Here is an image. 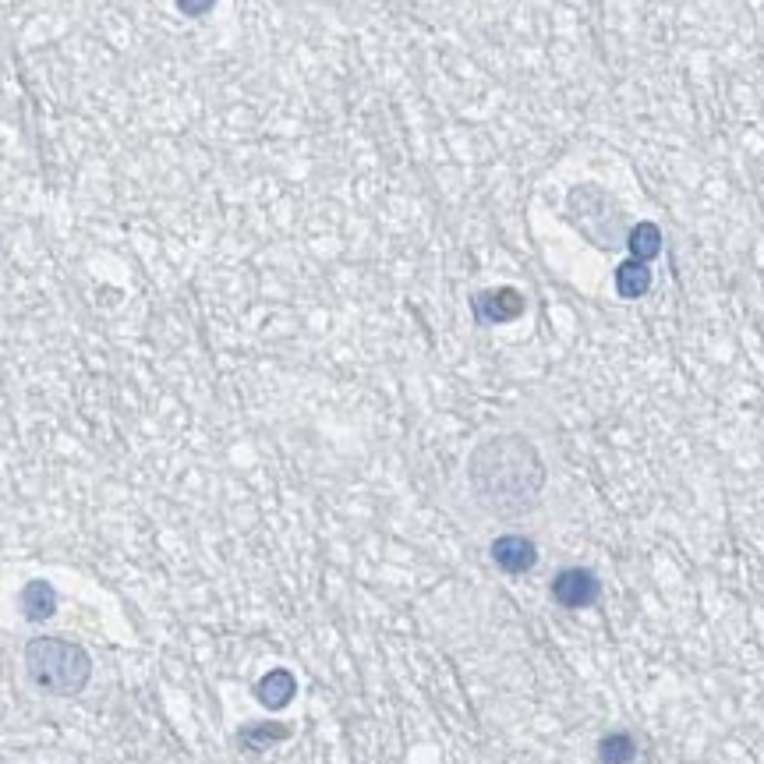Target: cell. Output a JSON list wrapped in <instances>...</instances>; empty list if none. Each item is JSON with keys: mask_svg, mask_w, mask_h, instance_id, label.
Here are the masks:
<instances>
[{"mask_svg": "<svg viewBox=\"0 0 764 764\" xmlns=\"http://www.w3.org/2000/svg\"><path fill=\"white\" fill-rule=\"evenodd\" d=\"M467 482L474 499L496 517H524L545 492V460L538 446L520 432L489 436L467 460Z\"/></svg>", "mask_w": 764, "mask_h": 764, "instance_id": "cell-1", "label": "cell"}, {"mask_svg": "<svg viewBox=\"0 0 764 764\" xmlns=\"http://www.w3.org/2000/svg\"><path fill=\"white\" fill-rule=\"evenodd\" d=\"M25 673L46 694L75 697L89 687L92 658L64 637H32L25 644Z\"/></svg>", "mask_w": 764, "mask_h": 764, "instance_id": "cell-2", "label": "cell"}, {"mask_svg": "<svg viewBox=\"0 0 764 764\" xmlns=\"http://www.w3.org/2000/svg\"><path fill=\"white\" fill-rule=\"evenodd\" d=\"M566 216L602 252H616L627 245V209L602 184H577L566 195Z\"/></svg>", "mask_w": 764, "mask_h": 764, "instance_id": "cell-3", "label": "cell"}, {"mask_svg": "<svg viewBox=\"0 0 764 764\" xmlns=\"http://www.w3.org/2000/svg\"><path fill=\"white\" fill-rule=\"evenodd\" d=\"M552 598H556L563 609H588L602 598V584L598 577L588 570V566H566L552 577Z\"/></svg>", "mask_w": 764, "mask_h": 764, "instance_id": "cell-4", "label": "cell"}, {"mask_svg": "<svg viewBox=\"0 0 764 764\" xmlns=\"http://www.w3.org/2000/svg\"><path fill=\"white\" fill-rule=\"evenodd\" d=\"M471 308H474V319L478 322H510L524 312V294L513 291V287H496V291H482L471 298Z\"/></svg>", "mask_w": 764, "mask_h": 764, "instance_id": "cell-5", "label": "cell"}, {"mask_svg": "<svg viewBox=\"0 0 764 764\" xmlns=\"http://www.w3.org/2000/svg\"><path fill=\"white\" fill-rule=\"evenodd\" d=\"M492 563L503 573H528L538 563V549L528 535H499L492 542Z\"/></svg>", "mask_w": 764, "mask_h": 764, "instance_id": "cell-6", "label": "cell"}, {"mask_svg": "<svg viewBox=\"0 0 764 764\" xmlns=\"http://www.w3.org/2000/svg\"><path fill=\"white\" fill-rule=\"evenodd\" d=\"M294 694H298V680H294V673H287V669H273V673H266L255 683V697H259V704L269 711L287 708V704L294 701Z\"/></svg>", "mask_w": 764, "mask_h": 764, "instance_id": "cell-7", "label": "cell"}, {"mask_svg": "<svg viewBox=\"0 0 764 764\" xmlns=\"http://www.w3.org/2000/svg\"><path fill=\"white\" fill-rule=\"evenodd\" d=\"M22 612L32 623H43L57 612V591L46 581H29L22 588Z\"/></svg>", "mask_w": 764, "mask_h": 764, "instance_id": "cell-8", "label": "cell"}, {"mask_svg": "<svg viewBox=\"0 0 764 764\" xmlns=\"http://www.w3.org/2000/svg\"><path fill=\"white\" fill-rule=\"evenodd\" d=\"M237 740H241L245 750L259 754V750L276 747L280 740H291V726H283V722H248V726H241Z\"/></svg>", "mask_w": 764, "mask_h": 764, "instance_id": "cell-9", "label": "cell"}, {"mask_svg": "<svg viewBox=\"0 0 764 764\" xmlns=\"http://www.w3.org/2000/svg\"><path fill=\"white\" fill-rule=\"evenodd\" d=\"M616 291L619 298H644V294L651 291V269L648 262H637V259H627L623 266L616 269Z\"/></svg>", "mask_w": 764, "mask_h": 764, "instance_id": "cell-10", "label": "cell"}, {"mask_svg": "<svg viewBox=\"0 0 764 764\" xmlns=\"http://www.w3.org/2000/svg\"><path fill=\"white\" fill-rule=\"evenodd\" d=\"M627 252H630V259H637V262L658 259V252H662V230H658L651 220L634 223L627 234Z\"/></svg>", "mask_w": 764, "mask_h": 764, "instance_id": "cell-11", "label": "cell"}, {"mask_svg": "<svg viewBox=\"0 0 764 764\" xmlns=\"http://www.w3.org/2000/svg\"><path fill=\"white\" fill-rule=\"evenodd\" d=\"M637 743L630 733H605L598 743V764H634Z\"/></svg>", "mask_w": 764, "mask_h": 764, "instance_id": "cell-12", "label": "cell"}, {"mask_svg": "<svg viewBox=\"0 0 764 764\" xmlns=\"http://www.w3.org/2000/svg\"><path fill=\"white\" fill-rule=\"evenodd\" d=\"M216 0H181V8L188 11V15H202V11L213 8Z\"/></svg>", "mask_w": 764, "mask_h": 764, "instance_id": "cell-13", "label": "cell"}]
</instances>
